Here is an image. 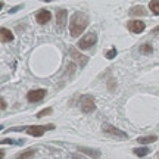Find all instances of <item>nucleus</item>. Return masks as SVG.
Here are the masks:
<instances>
[{"instance_id":"1","label":"nucleus","mask_w":159,"mask_h":159,"mask_svg":"<svg viewBox=\"0 0 159 159\" xmlns=\"http://www.w3.org/2000/svg\"><path fill=\"white\" fill-rule=\"evenodd\" d=\"M87 25H89V16H87L85 13H83V12L74 13L72 18H71V22H69L71 35H72V37H80Z\"/></svg>"},{"instance_id":"2","label":"nucleus","mask_w":159,"mask_h":159,"mask_svg":"<svg viewBox=\"0 0 159 159\" xmlns=\"http://www.w3.org/2000/svg\"><path fill=\"white\" fill-rule=\"evenodd\" d=\"M102 131L105 133V134L116 137V139H119V140H127V139H128V134H127L125 131H121L119 128H116V127H114V125H111V124H103L102 125Z\"/></svg>"},{"instance_id":"3","label":"nucleus","mask_w":159,"mask_h":159,"mask_svg":"<svg viewBox=\"0 0 159 159\" xmlns=\"http://www.w3.org/2000/svg\"><path fill=\"white\" fill-rule=\"evenodd\" d=\"M52 128H55V125L47 124V125H31V127H27L25 130H27V133H28L30 136L40 137V136H43L47 130H52Z\"/></svg>"},{"instance_id":"4","label":"nucleus","mask_w":159,"mask_h":159,"mask_svg":"<svg viewBox=\"0 0 159 159\" xmlns=\"http://www.w3.org/2000/svg\"><path fill=\"white\" fill-rule=\"evenodd\" d=\"M96 109V102H94V97L93 96H89V94H85V96L81 97V111L84 112V114H90Z\"/></svg>"},{"instance_id":"5","label":"nucleus","mask_w":159,"mask_h":159,"mask_svg":"<svg viewBox=\"0 0 159 159\" xmlns=\"http://www.w3.org/2000/svg\"><path fill=\"white\" fill-rule=\"evenodd\" d=\"M97 41V37L94 33H89L84 37H81L78 41V47L80 49H90L91 46H94Z\"/></svg>"},{"instance_id":"6","label":"nucleus","mask_w":159,"mask_h":159,"mask_svg":"<svg viewBox=\"0 0 159 159\" xmlns=\"http://www.w3.org/2000/svg\"><path fill=\"white\" fill-rule=\"evenodd\" d=\"M69 55H71V57H72V61H74L75 63H78L80 66H85L87 62H89V57L84 56V55H81L74 46H71V47H69Z\"/></svg>"},{"instance_id":"7","label":"nucleus","mask_w":159,"mask_h":159,"mask_svg":"<svg viewBox=\"0 0 159 159\" xmlns=\"http://www.w3.org/2000/svg\"><path fill=\"white\" fill-rule=\"evenodd\" d=\"M127 28L130 30L131 33H134V34H140V33L144 31L146 24L143 22V21H139V19H133V21L127 22Z\"/></svg>"},{"instance_id":"8","label":"nucleus","mask_w":159,"mask_h":159,"mask_svg":"<svg viewBox=\"0 0 159 159\" xmlns=\"http://www.w3.org/2000/svg\"><path fill=\"white\" fill-rule=\"evenodd\" d=\"M46 94H47V91H46L44 89H37V90L28 91V94H27V99H28V102L35 103V102H40V100H43Z\"/></svg>"},{"instance_id":"9","label":"nucleus","mask_w":159,"mask_h":159,"mask_svg":"<svg viewBox=\"0 0 159 159\" xmlns=\"http://www.w3.org/2000/svg\"><path fill=\"white\" fill-rule=\"evenodd\" d=\"M66 18H68V12L65 9H61V11L56 13V24H57V31H62L66 25Z\"/></svg>"},{"instance_id":"10","label":"nucleus","mask_w":159,"mask_h":159,"mask_svg":"<svg viewBox=\"0 0 159 159\" xmlns=\"http://www.w3.org/2000/svg\"><path fill=\"white\" fill-rule=\"evenodd\" d=\"M35 19H37V22L41 24V25H43V24H47L52 19V13L49 11H46V9H41V11H39L35 13Z\"/></svg>"},{"instance_id":"11","label":"nucleus","mask_w":159,"mask_h":159,"mask_svg":"<svg viewBox=\"0 0 159 159\" xmlns=\"http://www.w3.org/2000/svg\"><path fill=\"white\" fill-rule=\"evenodd\" d=\"M78 150L81 152V153H85L87 156H90V158H93V159H99V158H100V155H102L99 150H96V149H91V148H83V146H80Z\"/></svg>"},{"instance_id":"12","label":"nucleus","mask_w":159,"mask_h":159,"mask_svg":"<svg viewBox=\"0 0 159 159\" xmlns=\"http://www.w3.org/2000/svg\"><path fill=\"white\" fill-rule=\"evenodd\" d=\"M0 34H2V41H3V43H7V41H12V40H13L12 31L11 30H7V28H5V27L0 30Z\"/></svg>"},{"instance_id":"13","label":"nucleus","mask_w":159,"mask_h":159,"mask_svg":"<svg viewBox=\"0 0 159 159\" xmlns=\"http://www.w3.org/2000/svg\"><path fill=\"white\" fill-rule=\"evenodd\" d=\"M130 15H146V9L143 7V6H134V7H131L130 9Z\"/></svg>"},{"instance_id":"14","label":"nucleus","mask_w":159,"mask_h":159,"mask_svg":"<svg viewBox=\"0 0 159 159\" xmlns=\"http://www.w3.org/2000/svg\"><path fill=\"white\" fill-rule=\"evenodd\" d=\"M34 153H35V149H28V150H25V152L18 155L16 159H30Z\"/></svg>"},{"instance_id":"15","label":"nucleus","mask_w":159,"mask_h":159,"mask_svg":"<svg viewBox=\"0 0 159 159\" xmlns=\"http://www.w3.org/2000/svg\"><path fill=\"white\" fill-rule=\"evenodd\" d=\"M153 142H156V136H144V137H139L137 139V143H143V144L153 143Z\"/></svg>"},{"instance_id":"16","label":"nucleus","mask_w":159,"mask_h":159,"mask_svg":"<svg viewBox=\"0 0 159 159\" xmlns=\"http://www.w3.org/2000/svg\"><path fill=\"white\" fill-rule=\"evenodd\" d=\"M133 153L137 155L139 158H143V156H146L149 153V148H136L133 150Z\"/></svg>"},{"instance_id":"17","label":"nucleus","mask_w":159,"mask_h":159,"mask_svg":"<svg viewBox=\"0 0 159 159\" xmlns=\"http://www.w3.org/2000/svg\"><path fill=\"white\" fill-rule=\"evenodd\" d=\"M140 52H142L143 55H150V53L153 52V49H152V46H150V44H148V43H146V44L140 46Z\"/></svg>"},{"instance_id":"18","label":"nucleus","mask_w":159,"mask_h":159,"mask_svg":"<svg viewBox=\"0 0 159 159\" xmlns=\"http://www.w3.org/2000/svg\"><path fill=\"white\" fill-rule=\"evenodd\" d=\"M149 9L152 11V13L159 15V2H150L149 3Z\"/></svg>"},{"instance_id":"19","label":"nucleus","mask_w":159,"mask_h":159,"mask_svg":"<svg viewBox=\"0 0 159 159\" xmlns=\"http://www.w3.org/2000/svg\"><path fill=\"white\" fill-rule=\"evenodd\" d=\"M50 114H52V108H46V109L40 111L39 114H37V118H43V116H46V115H50Z\"/></svg>"},{"instance_id":"20","label":"nucleus","mask_w":159,"mask_h":159,"mask_svg":"<svg viewBox=\"0 0 159 159\" xmlns=\"http://www.w3.org/2000/svg\"><path fill=\"white\" fill-rule=\"evenodd\" d=\"M105 56H106V59H114V57L116 56V49H111V50H108L106 53H105Z\"/></svg>"},{"instance_id":"21","label":"nucleus","mask_w":159,"mask_h":159,"mask_svg":"<svg viewBox=\"0 0 159 159\" xmlns=\"http://www.w3.org/2000/svg\"><path fill=\"white\" fill-rule=\"evenodd\" d=\"M108 84H109V90H112V89H115V80H109L108 81Z\"/></svg>"},{"instance_id":"22","label":"nucleus","mask_w":159,"mask_h":159,"mask_svg":"<svg viewBox=\"0 0 159 159\" xmlns=\"http://www.w3.org/2000/svg\"><path fill=\"white\" fill-rule=\"evenodd\" d=\"M2 109H6V102H5L3 97H2Z\"/></svg>"},{"instance_id":"23","label":"nucleus","mask_w":159,"mask_h":159,"mask_svg":"<svg viewBox=\"0 0 159 159\" xmlns=\"http://www.w3.org/2000/svg\"><path fill=\"white\" fill-rule=\"evenodd\" d=\"M152 33H153V34H158V33H159V27H156V28L152 30Z\"/></svg>"},{"instance_id":"24","label":"nucleus","mask_w":159,"mask_h":159,"mask_svg":"<svg viewBox=\"0 0 159 159\" xmlns=\"http://www.w3.org/2000/svg\"><path fill=\"white\" fill-rule=\"evenodd\" d=\"M72 158H74V159H84V158H81V156H77V155H74Z\"/></svg>"}]
</instances>
